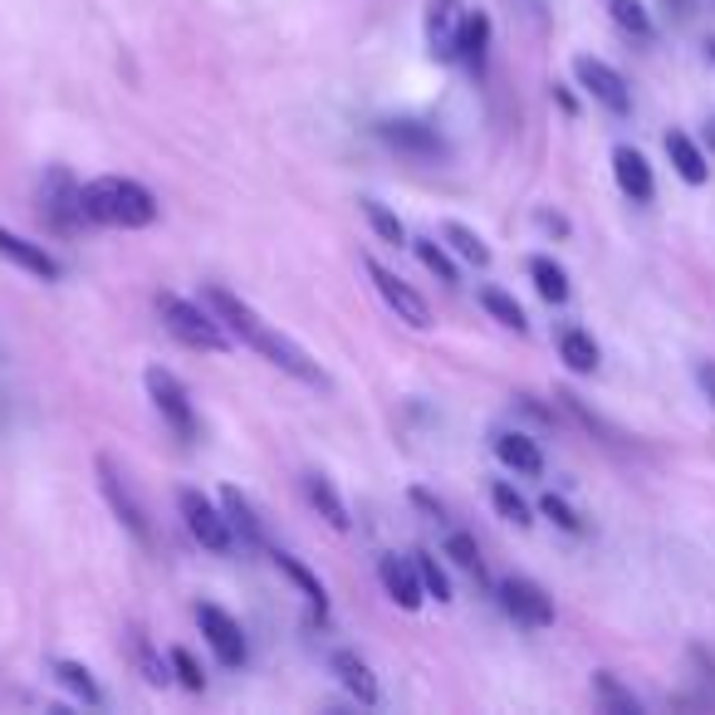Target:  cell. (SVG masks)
I'll return each mask as SVG.
<instances>
[{
    "label": "cell",
    "instance_id": "836d02e7",
    "mask_svg": "<svg viewBox=\"0 0 715 715\" xmlns=\"http://www.w3.org/2000/svg\"><path fill=\"white\" fill-rule=\"evenodd\" d=\"M490 505H496V515L500 520H510L515 529L535 525V510H529V500L515 490V480H490Z\"/></svg>",
    "mask_w": 715,
    "mask_h": 715
},
{
    "label": "cell",
    "instance_id": "30bf717a",
    "mask_svg": "<svg viewBox=\"0 0 715 715\" xmlns=\"http://www.w3.org/2000/svg\"><path fill=\"white\" fill-rule=\"evenodd\" d=\"M496 598H500L505 618L520 623V627H529V633H539V627H554V598H549L545 584H535V578H525V574L500 578V584H496Z\"/></svg>",
    "mask_w": 715,
    "mask_h": 715
},
{
    "label": "cell",
    "instance_id": "9a60e30c",
    "mask_svg": "<svg viewBox=\"0 0 715 715\" xmlns=\"http://www.w3.org/2000/svg\"><path fill=\"white\" fill-rule=\"evenodd\" d=\"M0 261H10L16 270H25V275L45 280V285H55V280L65 275V265L55 261V251H49V245L20 236V231H10V226H0Z\"/></svg>",
    "mask_w": 715,
    "mask_h": 715
},
{
    "label": "cell",
    "instance_id": "7bdbcfd3",
    "mask_svg": "<svg viewBox=\"0 0 715 715\" xmlns=\"http://www.w3.org/2000/svg\"><path fill=\"white\" fill-rule=\"evenodd\" d=\"M662 6H667V16H676V20L692 16V0H662Z\"/></svg>",
    "mask_w": 715,
    "mask_h": 715
},
{
    "label": "cell",
    "instance_id": "ffe728a7",
    "mask_svg": "<svg viewBox=\"0 0 715 715\" xmlns=\"http://www.w3.org/2000/svg\"><path fill=\"white\" fill-rule=\"evenodd\" d=\"M270 564H275V569L285 574L294 588H300L304 603L314 608V618L324 623V618H329V588H324V578H319V574L310 569V564H304L300 554H290V549H270Z\"/></svg>",
    "mask_w": 715,
    "mask_h": 715
},
{
    "label": "cell",
    "instance_id": "d6a6232c",
    "mask_svg": "<svg viewBox=\"0 0 715 715\" xmlns=\"http://www.w3.org/2000/svg\"><path fill=\"white\" fill-rule=\"evenodd\" d=\"M407 251H412L417 261H422V270H427V275H437L447 290H456V285H461V270H456V261H451V251H447V245H437V241H427V236H422V241H412V245H407Z\"/></svg>",
    "mask_w": 715,
    "mask_h": 715
},
{
    "label": "cell",
    "instance_id": "e0dca14e",
    "mask_svg": "<svg viewBox=\"0 0 715 715\" xmlns=\"http://www.w3.org/2000/svg\"><path fill=\"white\" fill-rule=\"evenodd\" d=\"M329 672L339 676V686L349 692L358 706H378L382 701V686H378V672L368 667V657H358L353 647H339L334 657H329Z\"/></svg>",
    "mask_w": 715,
    "mask_h": 715
},
{
    "label": "cell",
    "instance_id": "5bb4252c",
    "mask_svg": "<svg viewBox=\"0 0 715 715\" xmlns=\"http://www.w3.org/2000/svg\"><path fill=\"white\" fill-rule=\"evenodd\" d=\"M613 182H618V192H623L633 206L657 202V172H652L647 153H637L633 143L613 147Z\"/></svg>",
    "mask_w": 715,
    "mask_h": 715
},
{
    "label": "cell",
    "instance_id": "e575fe53",
    "mask_svg": "<svg viewBox=\"0 0 715 715\" xmlns=\"http://www.w3.org/2000/svg\"><path fill=\"white\" fill-rule=\"evenodd\" d=\"M594 696H598V706L613 715H643V701L627 692L613 672H594Z\"/></svg>",
    "mask_w": 715,
    "mask_h": 715
},
{
    "label": "cell",
    "instance_id": "f546056e",
    "mask_svg": "<svg viewBox=\"0 0 715 715\" xmlns=\"http://www.w3.org/2000/svg\"><path fill=\"white\" fill-rule=\"evenodd\" d=\"M603 6H608L613 25H618L623 35H633L637 45H652V40H657V20H652V10L643 6V0H603Z\"/></svg>",
    "mask_w": 715,
    "mask_h": 715
},
{
    "label": "cell",
    "instance_id": "ab89813d",
    "mask_svg": "<svg viewBox=\"0 0 715 715\" xmlns=\"http://www.w3.org/2000/svg\"><path fill=\"white\" fill-rule=\"evenodd\" d=\"M535 221H539V231H549V236H559V241L574 231L569 216H559V212H535Z\"/></svg>",
    "mask_w": 715,
    "mask_h": 715
},
{
    "label": "cell",
    "instance_id": "1f68e13d",
    "mask_svg": "<svg viewBox=\"0 0 715 715\" xmlns=\"http://www.w3.org/2000/svg\"><path fill=\"white\" fill-rule=\"evenodd\" d=\"M363 216H368V226H373V236L382 245H412V236H407V226H402V216L392 212V206H382L378 196H363Z\"/></svg>",
    "mask_w": 715,
    "mask_h": 715
},
{
    "label": "cell",
    "instance_id": "7a4b0ae2",
    "mask_svg": "<svg viewBox=\"0 0 715 715\" xmlns=\"http://www.w3.org/2000/svg\"><path fill=\"white\" fill-rule=\"evenodd\" d=\"M79 206H84V221L94 226H114V231H147L163 206L157 196L133 177H94L79 187Z\"/></svg>",
    "mask_w": 715,
    "mask_h": 715
},
{
    "label": "cell",
    "instance_id": "f35d334b",
    "mask_svg": "<svg viewBox=\"0 0 715 715\" xmlns=\"http://www.w3.org/2000/svg\"><path fill=\"white\" fill-rule=\"evenodd\" d=\"M407 500H412L422 515H431V520H437V525H447V505H441L437 496H431L427 486H412V490H407Z\"/></svg>",
    "mask_w": 715,
    "mask_h": 715
},
{
    "label": "cell",
    "instance_id": "8d00e7d4",
    "mask_svg": "<svg viewBox=\"0 0 715 715\" xmlns=\"http://www.w3.org/2000/svg\"><path fill=\"white\" fill-rule=\"evenodd\" d=\"M539 515H545V520L554 525V529H564V535H588V520H584V515H578L574 510V505L569 500H564V496H554V490H549V496L545 500H539Z\"/></svg>",
    "mask_w": 715,
    "mask_h": 715
},
{
    "label": "cell",
    "instance_id": "ba28073f",
    "mask_svg": "<svg viewBox=\"0 0 715 715\" xmlns=\"http://www.w3.org/2000/svg\"><path fill=\"white\" fill-rule=\"evenodd\" d=\"M363 270H368V280H373V290H378V300L388 304L392 314H398V324H407V329H431V304L417 294L407 280L398 275V270H388L382 261H373V255H363Z\"/></svg>",
    "mask_w": 715,
    "mask_h": 715
},
{
    "label": "cell",
    "instance_id": "d4e9b609",
    "mask_svg": "<svg viewBox=\"0 0 715 715\" xmlns=\"http://www.w3.org/2000/svg\"><path fill=\"white\" fill-rule=\"evenodd\" d=\"M559 358H564V368H569L574 378H594L598 373V363H603V349H598V339L588 334V329H564L559 334Z\"/></svg>",
    "mask_w": 715,
    "mask_h": 715
},
{
    "label": "cell",
    "instance_id": "3957f363",
    "mask_svg": "<svg viewBox=\"0 0 715 715\" xmlns=\"http://www.w3.org/2000/svg\"><path fill=\"white\" fill-rule=\"evenodd\" d=\"M157 314H163L167 334L177 339L182 349H192V353H226L231 349L226 324L206 310V300H187V294L163 290L157 294Z\"/></svg>",
    "mask_w": 715,
    "mask_h": 715
},
{
    "label": "cell",
    "instance_id": "44dd1931",
    "mask_svg": "<svg viewBox=\"0 0 715 715\" xmlns=\"http://www.w3.org/2000/svg\"><path fill=\"white\" fill-rule=\"evenodd\" d=\"M300 490H304V500H310V510L324 520L329 529H339V535H349L353 529V520H349V505H343V496H339V486L329 476H319V471H310V476H300Z\"/></svg>",
    "mask_w": 715,
    "mask_h": 715
},
{
    "label": "cell",
    "instance_id": "7402d4cb",
    "mask_svg": "<svg viewBox=\"0 0 715 715\" xmlns=\"http://www.w3.org/2000/svg\"><path fill=\"white\" fill-rule=\"evenodd\" d=\"M221 510H226V520H231V529H236L241 545L265 549V520H261V510L251 505V496H245V490L221 486Z\"/></svg>",
    "mask_w": 715,
    "mask_h": 715
},
{
    "label": "cell",
    "instance_id": "9c48e42d",
    "mask_svg": "<svg viewBox=\"0 0 715 715\" xmlns=\"http://www.w3.org/2000/svg\"><path fill=\"white\" fill-rule=\"evenodd\" d=\"M196 627H202L206 647L226 672H241L251 662V643H245V627L231 618L221 603H196Z\"/></svg>",
    "mask_w": 715,
    "mask_h": 715
},
{
    "label": "cell",
    "instance_id": "603a6c76",
    "mask_svg": "<svg viewBox=\"0 0 715 715\" xmlns=\"http://www.w3.org/2000/svg\"><path fill=\"white\" fill-rule=\"evenodd\" d=\"M667 157H672V172L686 182V187H706V182H711V163H706V153L696 147L692 133L672 128L667 133Z\"/></svg>",
    "mask_w": 715,
    "mask_h": 715
},
{
    "label": "cell",
    "instance_id": "ac0fdd59",
    "mask_svg": "<svg viewBox=\"0 0 715 715\" xmlns=\"http://www.w3.org/2000/svg\"><path fill=\"white\" fill-rule=\"evenodd\" d=\"M490 40H496V25H490L486 10H466L461 30H456V65H466L480 79L490 59Z\"/></svg>",
    "mask_w": 715,
    "mask_h": 715
},
{
    "label": "cell",
    "instance_id": "6da1fadb",
    "mask_svg": "<svg viewBox=\"0 0 715 715\" xmlns=\"http://www.w3.org/2000/svg\"><path fill=\"white\" fill-rule=\"evenodd\" d=\"M202 300H206V310H212L221 324H226V334L231 339H241L245 349H255L265 358V363H275L280 373H290V378H300V382H310V388H324V368L314 363L310 353L300 349L290 334H280L275 324H265L261 314L251 310V304L241 300V294H231L226 285H202Z\"/></svg>",
    "mask_w": 715,
    "mask_h": 715
},
{
    "label": "cell",
    "instance_id": "d590c367",
    "mask_svg": "<svg viewBox=\"0 0 715 715\" xmlns=\"http://www.w3.org/2000/svg\"><path fill=\"white\" fill-rule=\"evenodd\" d=\"M412 564H417V578H422L427 598H437V603H451V598H456L451 574L441 569V564H437V554H431V549H417V554H412Z\"/></svg>",
    "mask_w": 715,
    "mask_h": 715
},
{
    "label": "cell",
    "instance_id": "cb8c5ba5",
    "mask_svg": "<svg viewBox=\"0 0 715 715\" xmlns=\"http://www.w3.org/2000/svg\"><path fill=\"white\" fill-rule=\"evenodd\" d=\"M49 676H55L65 692L79 701V706H89V711H98L104 706V686H98V676L84 667V662H74V657H55L49 662Z\"/></svg>",
    "mask_w": 715,
    "mask_h": 715
},
{
    "label": "cell",
    "instance_id": "277c9868",
    "mask_svg": "<svg viewBox=\"0 0 715 715\" xmlns=\"http://www.w3.org/2000/svg\"><path fill=\"white\" fill-rule=\"evenodd\" d=\"M143 388H147V398H153L157 417H163V427L182 441V447H192V441L202 437V422H196V402H192L187 382H182L177 373H167L163 363H153L143 373Z\"/></svg>",
    "mask_w": 715,
    "mask_h": 715
},
{
    "label": "cell",
    "instance_id": "4dcf8cb0",
    "mask_svg": "<svg viewBox=\"0 0 715 715\" xmlns=\"http://www.w3.org/2000/svg\"><path fill=\"white\" fill-rule=\"evenodd\" d=\"M441 554H447V559H451L461 574H471L476 588H490V574H486V559H480V545H476L471 535H466V529H451L447 549H441Z\"/></svg>",
    "mask_w": 715,
    "mask_h": 715
},
{
    "label": "cell",
    "instance_id": "5b68a950",
    "mask_svg": "<svg viewBox=\"0 0 715 715\" xmlns=\"http://www.w3.org/2000/svg\"><path fill=\"white\" fill-rule=\"evenodd\" d=\"M177 510H182V525H187V535H192L206 554H231V549H236V529H231L226 510H221V500H212L206 490L182 486V490H177Z\"/></svg>",
    "mask_w": 715,
    "mask_h": 715
},
{
    "label": "cell",
    "instance_id": "484cf974",
    "mask_svg": "<svg viewBox=\"0 0 715 715\" xmlns=\"http://www.w3.org/2000/svg\"><path fill=\"white\" fill-rule=\"evenodd\" d=\"M529 285L545 304H569V270H564L554 255H529Z\"/></svg>",
    "mask_w": 715,
    "mask_h": 715
},
{
    "label": "cell",
    "instance_id": "7c38bea8",
    "mask_svg": "<svg viewBox=\"0 0 715 715\" xmlns=\"http://www.w3.org/2000/svg\"><path fill=\"white\" fill-rule=\"evenodd\" d=\"M40 212L59 236H74L84 226V206H79V182L69 177V167H49L40 182Z\"/></svg>",
    "mask_w": 715,
    "mask_h": 715
},
{
    "label": "cell",
    "instance_id": "8992f818",
    "mask_svg": "<svg viewBox=\"0 0 715 715\" xmlns=\"http://www.w3.org/2000/svg\"><path fill=\"white\" fill-rule=\"evenodd\" d=\"M94 471H98V490H104V500H108V510H114V520L128 529L138 545H153V525H147V510H143L138 490L128 486V476L118 471L114 456H98Z\"/></svg>",
    "mask_w": 715,
    "mask_h": 715
},
{
    "label": "cell",
    "instance_id": "f1b7e54d",
    "mask_svg": "<svg viewBox=\"0 0 715 715\" xmlns=\"http://www.w3.org/2000/svg\"><path fill=\"white\" fill-rule=\"evenodd\" d=\"M441 245H447L456 261H466L476 270H490V245L480 241V231L461 226V221H447V226H441Z\"/></svg>",
    "mask_w": 715,
    "mask_h": 715
},
{
    "label": "cell",
    "instance_id": "60d3db41",
    "mask_svg": "<svg viewBox=\"0 0 715 715\" xmlns=\"http://www.w3.org/2000/svg\"><path fill=\"white\" fill-rule=\"evenodd\" d=\"M696 388L706 392V402H711V412H715V363H696Z\"/></svg>",
    "mask_w": 715,
    "mask_h": 715
},
{
    "label": "cell",
    "instance_id": "74e56055",
    "mask_svg": "<svg viewBox=\"0 0 715 715\" xmlns=\"http://www.w3.org/2000/svg\"><path fill=\"white\" fill-rule=\"evenodd\" d=\"M167 662H172V676H177V682L187 686V692H206V667L192 657L187 647H172V652H167Z\"/></svg>",
    "mask_w": 715,
    "mask_h": 715
},
{
    "label": "cell",
    "instance_id": "4fadbf2b",
    "mask_svg": "<svg viewBox=\"0 0 715 715\" xmlns=\"http://www.w3.org/2000/svg\"><path fill=\"white\" fill-rule=\"evenodd\" d=\"M490 451H496V461L505 466L510 476H520V480H539L545 476V447H539L529 431L520 427H505L490 437Z\"/></svg>",
    "mask_w": 715,
    "mask_h": 715
},
{
    "label": "cell",
    "instance_id": "d6986e66",
    "mask_svg": "<svg viewBox=\"0 0 715 715\" xmlns=\"http://www.w3.org/2000/svg\"><path fill=\"white\" fill-rule=\"evenodd\" d=\"M461 16H466L461 0H431L427 6V20H422L427 49L441 65H456V30H461Z\"/></svg>",
    "mask_w": 715,
    "mask_h": 715
},
{
    "label": "cell",
    "instance_id": "b9f144b4",
    "mask_svg": "<svg viewBox=\"0 0 715 715\" xmlns=\"http://www.w3.org/2000/svg\"><path fill=\"white\" fill-rule=\"evenodd\" d=\"M554 104H559V108H564V114H569V118L578 114V98H574L569 89H564V84H554Z\"/></svg>",
    "mask_w": 715,
    "mask_h": 715
},
{
    "label": "cell",
    "instance_id": "4316f807",
    "mask_svg": "<svg viewBox=\"0 0 715 715\" xmlns=\"http://www.w3.org/2000/svg\"><path fill=\"white\" fill-rule=\"evenodd\" d=\"M480 310L496 319L500 329H510V334H529V314H525V304L515 300L510 290H500V285H480Z\"/></svg>",
    "mask_w": 715,
    "mask_h": 715
},
{
    "label": "cell",
    "instance_id": "2e32d148",
    "mask_svg": "<svg viewBox=\"0 0 715 715\" xmlns=\"http://www.w3.org/2000/svg\"><path fill=\"white\" fill-rule=\"evenodd\" d=\"M378 584L402 613H417L427 603V588H422V578H417L412 554H407V559H398V554H378Z\"/></svg>",
    "mask_w": 715,
    "mask_h": 715
},
{
    "label": "cell",
    "instance_id": "8fae6325",
    "mask_svg": "<svg viewBox=\"0 0 715 715\" xmlns=\"http://www.w3.org/2000/svg\"><path fill=\"white\" fill-rule=\"evenodd\" d=\"M378 138L392 147V153L412 157V163H441L447 157V138L437 133V123L427 118H382Z\"/></svg>",
    "mask_w": 715,
    "mask_h": 715
},
{
    "label": "cell",
    "instance_id": "83f0119b",
    "mask_svg": "<svg viewBox=\"0 0 715 715\" xmlns=\"http://www.w3.org/2000/svg\"><path fill=\"white\" fill-rule=\"evenodd\" d=\"M128 652H133V667L147 686H167L172 682V662H163V652L153 647V637L143 627H128Z\"/></svg>",
    "mask_w": 715,
    "mask_h": 715
},
{
    "label": "cell",
    "instance_id": "52a82bcc",
    "mask_svg": "<svg viewBox=\"0 0 715 715\" xmlns=\"http://www.w3.org/2000/svg\"><path fill=\"white\" fill-rule=\"evenodd\" d=\"M574 79H578V89H584V94L603 108V114H613V118H627V114H633V89H627V79L608 65V59H598V55H574Z\"/></svg>",
    "mask_w": 715,
    "mask_h": 715
}]
</instances>
